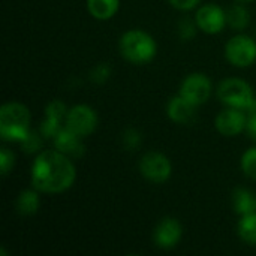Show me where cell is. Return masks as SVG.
<instances>
[{"mask_svg":"<svg viewBox=\"0 0 256 256\" xmlns=\"http://www.w3.org/2000/svg\"><path fill=\"white\" fill-rule=\"evenodd\" d=\"M118 50L123 58L128 60L129 63L146 64L156 57L158 44L150 33L141 28H132L122 34Z\"/></svg>","mask_w":256,"mask_h":256,"instance_id":"3957f363","label":"cell"},{"mask_svg":"<svg viewBox=\"0 0 256 256\" xmlns=\"http://www.w3.org/2000/svg\"><path fill=\"white\" fill-rule=\"evenodd\" d=\"M225 57L236 68L252 66L256 62V40L244 33L232 36L225 45Z\"/></svg>","mask_w":256,"mask_h":256,"instance_id":"5b68a950","label":"cell"},{"mask_svg":"<svg viewBox=\"0 0 256 256\" xmlns=\"http://www.w3.org/2000/svg\"><path fill=\"white\" fill-rule=\"evenodd\" d=\"M212 93H213L212 80L202 72L189 74L182 81V86L178 90V94H182L186 100H189L198 108L212 98Z\"/></svg>","mask_w":256,"mask_h":256,"instance_id":"52a82bcc","label":"cell"},{"mask_svg":"<svg viewBox=\"0 0 256 256\" xmlns=\"http://www.w3.org/2000/svg\"><path fill=\"white\" fill-rule=\"evenodd\" d=\"M32 123L30 110L21 102H6L0 108V136L8 142H21L28 132Z\"/></svg>","mask_w":256,"mask_h":256,"instance_id":"7a4b0ae2","label":"cell"},{"mask_svg":"<svg viewBox=\"0 0 256 256\" xmlns=\"http://www.w3.org/2000/svg\"><path fill=\"white\" fill-rule=\"evenodd\" d=\"M183 237V226L176 218H164L153 232V242L159 249H174Z\"/></svg>","mask_w":256,"mask_h":256,"instance_id":"30bf717a","label":"cell"},{"mask_svg":"<svg viewBox=\"0 0 256 256\" xmlns=\"http://www.w3.org/2000/svg\"><path fill=\"white\" fill-rule=\"evenodd\" d=\"M111 66L110 63H98L92 70H90V81L94 82V84H104L110 80L111 76Z\"/></svg>","mask_w":256,"mask_h":256,"instance_id":"603a6c76","label":"cell"},{"mask_svg":"<svg viewBox=\"0 0 256 256\" xmlns=\"http://www.w3.org/2000/svg\"><path fill=\"white\" fill-rule=\"evenodd\" d=\"M237 232L244 243L256 246V213L242 216L237 225Z\"/></svg>","mask_w":256,"mask_h":256,"instance_id":"ac0fdd59","label":"cell"},{"mask_svg":"<svg viewBox=\"0 0 256 256\" xmlns=\"http://www.w3.org/2000/svg\"><path fill=\"white\" fill-rule=\"evenodd\" d=\"M76 180V168L72 158L56 148L42 150L36 154L30 168L32 186L40 194H63Z\"/></svg>","mask_w":256,"mask_h":256,"instance_id":"6da1fadb","label":"cell"},{"mask_svg":"<svg viewBox=\"0 0 256 256\" xmlns=\"http://www.w3.org/2000/svg\"><path fill=\"white\" fill-rule=\"evenodd\" d=\"M138 168H140L141 176L154 184H162L168 182L172 174V164L170 158L160 152L146 153L141 158Z\"/></svg>","mask_w":256,"mask_h":256,"instance_id":"8992f818","label":"cell"},{"mask_svg":"<svg viewBox=\"0 0 256 256\" xmlns=\"http://www.w3.org/2000/svg\"><path fill=\"white\" fill-rule=\"evenodd\" d=\"M39 190L33 189H26L21 190L16 196L15 201V208L20 216H33L38 213L40 207V198H39Z\"/></svg>","mask_w":256,"mask_h":256,"instance_id":"9a60e30c","label":"cell"},{"mask_svg":"<svg viewBox=\"0 0 256 256\" xmlns=\"http://www.w3.org/2000/svg\"><path fill=\"white\" fill-rule=\"evenodd\" d=\"M240 165L244 176L256 182V147H250L243 153Z\"/></svg>","mask_w":256,"mask_h":256,"instance_id":"ffe728a7","label":"cell"},{"mask_svg":"<svg viewBox=\"0 0 256 256\" xmlns=\"http://www.w3.org/2000/svg\"><path fill=\"white\" fill-rule=\"evenodd\" d=\"M68 111H69V108L66 106V104H64L63 100L54 99V100H51V102L45 106V117L64 123L66 116H68Z\"/></svg>","mask_w":256,"mask_h":256,"instance_id":"44dd1931","label":"cell"},{"mask_svg":"<svg viewBox=\"0 0 256 256\" xmlns=\"http://www.w3.org/2000/svg\"><path fill=\"white\" fill-rule=\"evenodd\" d=\"M246 135L256 142V114H248L246 120V128H244Z\"/></svg>","mask_w":256,"mask_h":256,"instance_id":"4316f807","label":"cell"},{"mask_svg":"<svg viewBox=\"0 0 256 256\" xmlns=\"http://www.w3.org/2000/svg\"><path fill=\"white\" fill-rule=\"evenodd\" d=\"M15 166V154L8 147L0 148V174L6 177Z\"/></svg>","mask_w":256,"mask_h":256,"instance_id":"cb8c5ba5","label":"cell"},{"mask_svg":"<svg viewBox=\"0 0 256 256\" xmlns=\"http://www.w3.org/2000/svg\"><path fill=\"white\" fill-rule=\"evenodd\" d=\"M166 116L177 124H192L198 117V106L186 100L182 94H176L166 105Z\"/></svg>","mask_w":256,"mask_h":256,"instance_id":"4fadbf2b","label":"cell"},{"mask_svg":"<svg viewBox=\"0 0 256 256\" xmlns=\"http://www.w3.org/2000/svg\"><path fill=\"white\" fill-rule=\"evenodd\" d=\"M236 2H240V3H249V2H255V0H236Z\"/></svg>","mask_w":256,"mask_h":256,"instance_id":"f1b7e54d","label":"cell"},{"mask_svg":"<svg viewBox=\"0 0 256 256\" xmlns=\"http://www.w3.org/2000/svg\"><path fill=\"white\" fill-rule=\"evenodd\" d=\"M196 30H198V26H196L195 18L190 20V18L186 16V18L180 20V22H178V36L183 40H190L192 38H195Z\"/></svg>","mask_w":256,"mask_h":256,"instance_id":"d4e9b609","label":"cell"},{"mask_svg":"<svg viewBox=\"0 0 256 256\" xmlns=\"http://www.w3.org/2000/svg\"><path fill=\"white\" fill-rule=\"evenodd\" d=\"M248 114L243 110L226 106L214 118V126L218 132L224 136H237L244 132Z\"/></svg>","mask_w":256,"mask_h":256,"instance_id":"8fae6325","label":"cell"},{"mask_svg":"<svg viewBox=\"0 0 256 256\" xmlns=\"http://www.w3.org/2000/svg\"><path fill=\"white\" fill-rule=\"evenodd\" d=\"M87 9L94 20L108 21L120 9V0H87Z\"/></svg>","mask_w":256,"mask_h":256,"instance_id":"2e32d148","label":"cell"},{"mask_svg":"<svg viewBox=\"0 0 256 256\" xmlns=\"http://www.w3.org/2000/svg\"><path fill=\"white\" fill-rule=\"evenodd\" d=\"M44 136L40 135V132L38 130H30L28 135L20 142V147L24 153L27 154H38L39 152H42V146H44Z\"/></svg>","mask_w":256,"mask_h":256,"instance_id":"d6986e66","label":"cell"},{"mask_svg":"<svg viewBox=\"0 0 256 256\" xmlns=\"http://www.w3.org/2000/svg\"><path fill=\"white\" fill-rule=\"evenodd\" d=\"M218 98L225 106L246 111L256 96L248 81L242 78H226L218 87Z\"/></svg>","mask_w":256,"mask_h":256,"instance_id":"277c9868","label":"cell"},{"mask_svg":"<svg viewBox=\"0 0 256 256\" xmlns=\"http://www.w3.org/2000/svg\"><path fill=\"white\" fill-rule=\"evenodd\" d=\"M232 207L238 216L256 213V192L246 188H237L232 194Z\"/></svg>","mask_w":256,"mask_h":256,"instance_id":"5bb4252c","label":"cell"},{"mask_svg":"<svg viewBox=\"0 0 256 256\" xmlns=\"http://www.w3.org/2000/svg\"><path fill=\"white\" fill-rule=\"evenodd\" d=\"M168 2L172 4V8H176L178 10H183V12L192 10L201 3V0H168Z\"/></svg>","mask_w":256,"mask_h":256,"instance_id":"484cf974","label":"cell"},{"mask_svg":"<svg viewBox=\"0 0 256 256\" xmlns=\"http://www.w3.org/2000/svg\"><path fill=\"white\" fill-rule=\"evenodd\" d=\"M226 20H228V26L232 30L243 32L250 24V12L243 3L237 2L226 10Z\"/></svg>","mask_w":256,"mask_h":256,"instance_id":"e0dca14e","label":"cell"},{"mask_svg":"<svg viewBox=\"0 0 256 256\" xmlns=\"http://www.w3.org/2000/svg\"><path fill=\"white\" fill-rule=\"evenodd\" d=\"M82 140H84L82 136L76 135L75 132H72L66 126H63L60 129V132L52 138V144H54V148L58 150L60 153H63L72 159H80L86 153Z\"/></svg>","mask_w":256,"mask_h":256,"instance_id":"7c38bea8","label":"cell"},{"mask_svg":"<svg viewBox=\"0 0 256 256\" xmlns=\"http://www.w3.org/2000/svg\"><path fill=\"white\" fill-rule=\"evenodd\" d=\"M246 114H256V98L254 99V102L249 105V108L246 110Z\"/></svg>","mask_w":256,"mask_h":256,"instance_id":"83f0119b","label":"cell"},{"mask_svg":"<svg viewBox=\"0 0 256 256\" xmlns=\"http://www.w3.org/2000/svg\"><path fill=\"white\" fill-rule=\"evenodd\" d=\"M195 21L200 30L207 34H218L224 32L228 24L226 10L216 3H206L196 9Z\"/></svg>","mask_w":256,"mask_h":256,"instance_id":"9c48e42d","label":"cell"},{"mask_svg":"<svg viewBox=\"0 0 256 256\" xmlns=\"http://www.w3.org/2000/svg\"><path fill=\"white\" fill-rule=\"evenodd\" d=\"M98 122H99L98 112L92 106L78 104L69 108L66 120H64V126L70 129L72 132H75L76 135L86 138L96 130Z\"/></svg>","mask_w":256,"mask_h":256,"instance_id":"ba28073f","label":"cell"},{"mask_svg":"<svg viewBox=\"0 0 256 256\" xmlns=\"http://www.w3.org/2000/svg\"><path fill=\"white\" fill-rule=\"evenodd\" d=\"M122 144H123V147L126 150L135 152L142 144V134L138 129H135V128H129L122 135Z\"/></svg>","mask_w":256,"mask_h":256,"instance_id":"7402d4cb","label":"cell"}]
</instances>
